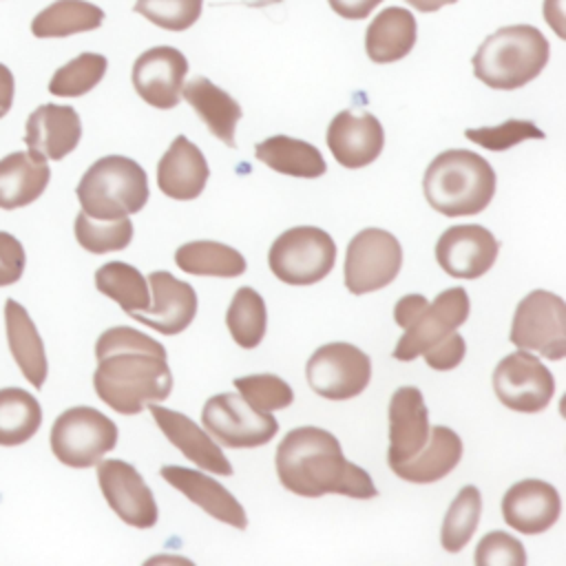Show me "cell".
I'll use <instances>...</instances> for the list:
<instances>
[{
    "label": "cell",
    "mask_w": 566,
    "mask_h": 566,
    "mask_svg": "<svg viewBox=\"0 0 566 566\" xmlns=\"http://www.w3.org/2000/svg\"><path fill=\"white\" fill-rule=\"evenodd\" d=\"M97 369L93 387L102 402L124 416L139 413L148 402L170 396L172 374L166 363V347L135 327L117 325L95 343Z\"/></svg>",
    "instance_id": "1"
},
{
    "label": "cell",
    "mask_w": 566,
    "mask_h": 566,
    "mask_svg": "<svg viewBox=\"0 0 566 566\" xmlns=\"http://www.w3.org/2000/svg\"><path fill=\"white\" fill-rule=\"evenodd\" d=\"M279 482L303 497L340 493L358 500L378 495L371 475L343 455L334 433L318 427H296L276 447Z\"/></svg>",
    "instance_id": "2"
},
{
    "label": "cell",
    "mask_w": 566,
    "mask_h": 566,
    "mask_svg": "<svg viewBox=\"0 0 566 566\" xmlns=\"http://www.w3.org/2000/svg\"><path fill=\"white\" fill-rule=\"evenodd\" d=\"M422 192L429 206L444 217L478 214L495 195V170L478 153L451 148L427 166Z\"/></svg>",
    "instance_id": "3"
},
{
    "label": "cell",
    "mask_w": 566,
    "mask_h": 566,
    "mask_svg": "<svg viewBox=\"0 0 566 566\" xmlns=\"http://www.w3.org/2000/svg\"><path fill=\"white\" fill-rule=\"evenodd\" d=\"M548 40L531 24H511L493 31L478 46L473 75L489 88L513 91L535 80L548 62Z\"/></svg>",
    "instance_id": "4"
},
{
    "label": "cell",
    "mask_w": 566,
    "mask_h": 566,
    "mask_svg": "<svg viewBox=\"0 0 566 566\" xmlns=\"http://www.w3.org/2000/svg\"><path fill=\"white\" fill-rule=\"evenodd\" d=\"M82 212L93 219H119L148 201L146 170L130 157L106 155L88 166L75 188Z\"/></svg>",
    "instance_id": "5"
},
{
    "label": "cell",
    "mask_w": 566,
    "mask_h": 566,
    "mask_svg": "<svg viewBox=\"0 0 566 566\" xmlns=\"http://www.w3.org/2000/svg\"><path fill=\"white\" fill-rule=\"evenodd\" d=\"M268 263L279 281L287 285H312L332 272L336 243L316 226H296L274 239Z\"/></svg>",
    "instance_id": "6"
},
{
    "label": "cell",
    "mask_w": 566,
    "mask_h": 566,
    "mask_svg": "<svg viewBox=\"0 0 566 566\" xmlns=\"http://www.w3.org/2000/svg\"><path fill=\"white\" fill-rule=\"evenodd\" d=\"M117 444V424L93 407H71L51 427L53 455L73 469L97 464Z\"/></svg>",
    "instance_id": "7"
},
{
    "label": "cell",
    "mask_w": 566,
    "mask_h": 566,
    "mask_svg": "<svg viewBox=\"0 0 566 566\" xmlns=\"http://www.w3.org/2000/svg\"><path fill=\"white\" fill-rule=\"evenodd\" d=\"M509 338L524 352L562 360L566 354L564 301L546 290H533L526 294L515 307Z\"/></svg>",
    "instance_id": "8"
},
{
    "label": "cell",
    "mask_w": 566,
    "mask_h": 566,
    "mask_svg": "<svg viewBox=\"0 0 566 566\" xmlns=\"http://www.w3.org/2000/svg\"><path fill=\"white\" fill-rule=\"evenodd\" d=\"M201 422L208 433L230 449H252L268 444L279 422L270 411H259L241 394H217L206 400Z\"/></svg>",
    "instance_id": "9"
},
{
    "label": "cell",
    "mask_w": 566,
    "mask_h": 566,
    "mask_svg": "<svg viewBox=\"0 0 566 566\" xmlns=\"http://www.w3.org/2000/svg\"><path fill=\"white\" fill-rule=\"evenodd\" d=\"M402 265L398 239L380 228H365L347 245L345 285L352 294H367L389 285Z\"/></svg>",
    "instance_id": "10"
},
{
    "label": "cell",
    "mask_w": 566,
    "mask_h": 566,
    "mask_svg": "<svg viewBox=\"0 0 566 566\" xmlns=\"http://www.w3.org/2000/svg\"><path fill=\"white\" fill-rule=\"evenodd\" d=\"M310 387L327 400H349L371 380L369 356L352 343L321 345L305 365Z\"/></svg>",
    "instance_id": "11"
},
{
    "label": "cell",
    "mask_w": 566,
    "mask_h": 566,
    "mask_svg": "<svg viewBox=\"0 0 566 566\" xmlns=\"http://www.w3.org/2000/svg\"><path fill=\"white\" fill-rule=\"evenodd\" d=\"M493 391L504 407L537 413L548 407L555 394V378L533 352L520 349L495 365Z\"/></svg>",
    "instance_id": "12"
},
{
    "label": "cell",
    "mask_w": 566,
    "mask_h": 566,
    "mask_svg": "<svg viewBox=\"0 0 566 566\" xmlns=\"http://www.w3.org/2000/svg\"><path fill=\"white\" fill-rule=\"evenodd\" d=\"M469 318V294L464 287H449L440 292L433 303L405 327V334L394 347L396 360H413L431 345L455 332Z\"/></svg>",
    "instance_id": "13"
},
{
    "label": "cell",
    "mask_w": 566,
    "mask_h": 566,
    "mask_svg": "<svg viewBox=\"0 0 566 566\" xmlns=\"http://www.w3.org/2000/svg\"><path fill=\"white\" fill-rule=\"evenodd\" d=\"M97 482L108 506L122 522L135 528H153L159 509L153 491L139 471L124 460H102L97 464Z\"/></svg>",
    "instance_id": "14"
},
{
    "label": "cell",
    "mask_w": 566,
    "mask_h": 566,
    "mask_svg": "<svg viewBox=\"0 0 566 566\" xmlns=\"http://www.w3.org/2000/svg\"><path fill=\"white\" fill-rule=\"evenodd\" d=\"M497 239L478 223L447 228L436 243L438 265L453 279H478L497 259Z\"/></svg>",
    "instance_id": "15"
},
{
    "label": "cell",
    "mask_w": 566,
    "mask_h": 566,
    "mask_svg": "<svg viewBox=\"0 0 566 566\" xmlns=\"http://www.w3.org/2000/svg\"><path fill=\"white\" fill-rule=\"evenodd\" d=\"M186 55L175 46H153L133 64V86L137 95L155 108H175L181 99Z\"/></svg>",
    "instance_id": "16"
},
{
    "label": "cell",
    "mask_w": 566,
    "mask_h": 566,
    "mask_svg": "<svg viewBox=\"0 0 566 566\" xmlns=\"http://www.w3.org/2000/svg\"><path fill=\"white\" fill-rule=\"evenodd\" d=\"M146 281L153 287V303H148L146 310L133 312L128 316L166 336L184 332L197 314L195 287L166 270L153 272Z\"/></svg>",
    "instance_id": "17"
},
{
    "label": "cell",
    "mask_w": 566,
    "mask_h": 566,
    "mask_svg": "<svg viewBox=\"0 0 566 566\" xmlns=\"http://www.w3.org/2000/svg\"><path fill=\"white\" fill-rule=\"evenodd\" d=\"M327 146L340 166L363 168L382 153L385 130L371 113L347 108L329 122Z\"/></svg>",
    "instance_id": "18"
},
{
    "label": "cell",
    "mask_w": 566,
    "mask_h": 566,
    "mask_svg": "<svg viewBox=\"0 0 566 566\" xmlns=\"http://www.w3.org/2000/svg\"><path fill=\"white\" fill-rule=\"evenodd\" d=\"M562 513V500L553 484L535 478L515 482L502 497L504 522L520 533L537 535L548 531Z\"/></svg>",
    "instance_id": "19"
},
{
    "label": "cell",
    "mask_w": 566,
    "mask_h": 566,
    "mask_svg": "<svg viewBox=\"0 0 566 566\" xmlns=\"http://www.w3.org/2000/svg\"><path fill=\"white\" fill-rule=\"evenodd\" d=\"M429 440V411L418 387H398L389 400V467L411 460Z\"/></svg>",
    "instance_id": "20"
},
{
    "label": "cell",
    "mask_w": 566,
    "mask_h": 566,
    "mask_svg": "<svg viewBox=\"0 0 566 566\" xmlns=\"http://www.w3.org/2000/svg\"><path fill=\"white\" fill-rule=\"evenodd\" d=\"M161 429V433L197 467L212 471L217 475H232V464L226 458V453L219 449V444L208 436L195 420H190L181 411H172L168 407H159V402L146 405Z\"/></svg>",
    "instance_id": "21"
},
{
    "label": "cell",
    "mask_w": 566,
    "mask_h": 566,
    "mask_svg": "<svg viewBox=\"0 0 566 566\" xmlns=\"http://www.w3.org/2000/svg\"><path fill=\"white\" fill-rule=\"evenodd\" d=\"M161 478L214 520L230 524L234 528L248 526V517L241 502L214 478L177 464L161 467Z\"/></svg>",
    "instance_id": "22"
},
{
    "label": "cell",
    "mask_w": 566,
    "mask_h": 566,
    "mask_svg": "<svg viewBox=\"0 0 566 566\" xmlns=\"http://www.w3.org/2000/svg\"><path fill=\"white\" fill-rule=\"evenodd\" d=\"M82 137V122L73 106L42 104L27 119L24 142L31 153L44 159H62L75 150Z\"/></svg>",
    "instance_id": "23"
},
{
    "label": "cell",
    "mask_w": 566,
    "mask_h": 566,
    "mask_svg": "<svg viewBox=\"0 0 566 566\" xmlns=\"http://www.w3.org/2000/svg\"><path fill=\"white\" fill-rule=\"evenodd\" d=\"M208 175L210 168L203 153L186 135H177L157 164L159 190L179 201L197 199L206 188Z\"/></svg>",
    "instance_id": "24"
},
{
    "label": "cell",
    "mask_w": 566,
    "mask_h": 566,
    "mask_svg": "<svg viewBox=\"0 0 566 566\" xmlns=\"http://www.w3.org/2000/svg\"><path fill=\"white\" fill-rule=\"evenodd\" d=\"M46 159L31 150H15L0 159V208L15 210L33 203L49 186Z\"/></svg>",
    "instance_id": "25"
},
{
    "label": "cell",
    "mask_w": 566,
    "mask_h": 566,
    "mask_svg": "<svg viewBox=\"0 0 566 566\" xmlns=\"http://www.w3.org/2000/svg\"><path fill=\"white\" fill-rule=\"evenodd\" d=\"M460 458H462L460 436L444 424H436L429 431L427 444L411 460L394 464L391 471L407 482L429 484L449 475L458 467Z\"/></svg>",
    "instance_id": "26"
},
{
    "label": "cell",
    "mask_w": 566,
    "mask_h": 566,
    "mask_svg": "<svg viewBox=\"0 0 566 566\" xmlns=\"http://www.w3.org/2000/svg\"><path fill=\"white\" fill-rule=\"evenodd\" d=\"M181 95L214 137H219L230 148L237 146L234 128L241 119V106L230 93L199 75L181 86Z\"/></svg>",
    "instance_id": "27"
},
{
    "label": "cell",
    "mask_w": 566,
    "mask_h": 566,
    "mask_svg": "<svg viewBox=\"0 0 566 566\" xmlns=\"http://www.w3.org/2000/svg\"><path fill=\"white\" fill-rule=\"evenodd\" d=\"M4 327H7V343L11 349V356L20 367L22 376L33 387H42L49 371L44 343L29 312L13 298L4 303Z\"/></svg>",
    "instance_id": "28"
},
{
    "label": "cell",
    "mask_w": 566,
    "mask_h": 566,
    "mask_svg": "<svg viewBox=\"0 0 566 566\" xmlns=\"http://www.w3.org/2000/svg\"><path fill=\"white\" fill-rule=\"evenodd\" d=\"M416 44V18L402 7L382 9L365 33V51L371 62L389 64L402 60Z\"/></svg>",
    "instance_id": "29"
},
{
    "label": "cell",
    "mask_w": 566,
    "mask_h": 566,
    "mask_svg": "<svg viewBox=\"0 0 566 566\" xmlns=\"http://www.w3.org/2000/svg\"><path fill=\"white\" fill-rule=\"evenodd\" d=\"M254 155L268 168L290 175L314 179L327 170V164L316 146L287 135H274L254 146Z\"/></svg>",
    "instance_id": "30"
},
{
    "label": "cell",
    "mask_w": 566,
    "mask_h": 566,
    "mask_svg": "<svg viewBox=\"0 0 566 566\" xmlns=\"http://www.w3.org/2000/svg\"><path fill=\"white\" fill-rule=\"evenodd\" d=\"M175 263L186 274L234 279L245 272V259L239 250L219 241H188L177 248Z\"/></svg>",
    "instance_id": "31"
},
{
    "label": "cell",
    "mask_w": 566,
    "mask_h": 566,
    "mask_svg": "<svg viewBox=\"0 0 566 566\" xmlns=\"http://www.w3.org/2000/svg\"><path fill=\"white\" fill-rule=\"evenodd\" d=\"M104 11L86 0H55L31 22L35 38H66L102 27Z\"/></svg>",
    "instance_id": "32"
},
{
    "label": "cell",
    "mask_w": 566,
    "mask_h": 566,
    "mask_svg": "<svg viewBox=\"0 0 566 566\" xmlns=\"http://www.w3.org/2000/svg\"><path fill=\"white\" fill-rule=\"evenodd\" d=\"M42 424V409L35 396L20 387L0 389V447H15L31 440Z\"/></svg>",
    "instance_id": "33"
},
{
    "label": "cell",
    "mask_w": 566,
    "mask_h": 566,
    "mask_svg": "<svg viewBox=\"0 0 566 566\" xmlns=\"http://www.w3.org/2000/svg\"><path fill=\"white\" fill-rule=\"evenodd\" d=\"M95 287L113 298L126 314L146 310L150 303L148 281L135 265L124 261H108L97 268Z\"/></svg>",
    "instance_id": "34"
},
{
    "label": "cell",
    "mask_w": 566,
    "mask_h": 566,
    "mask_svg": "<svg viewBox=\"0 0 566 566\" xmlns=\"http://www.w3.org/2000/svg\"><path fill=\"white\" fill-rule=\"evenodd\" d=\"M226 325L234 343L243 349H254L268 327V310L263 296L254 287H239L226 312Z\"/></svg>",
    "instance_id": "35"
},
{
    "label": "cell",
    "mask_w": 566,
    "mask_h": 566,
    "mask_svg": "<svg viewBox=\"0 0 566 566\" xmlns=\"http://www.w3.org/2000/svg\"><path fill=\"white\" fill-rule=\"evenodd\" d=\"M480 513H482V495L478 486L473 484L462 486L442 520V531H440L442 548L449 553L462 551L478 528Z\"/></svg>",
    "instance_id": "36"
},
{
    "label": "cell",
    "mask_w": 566,
    "mask_h": 566,
    "mask_svg": "<svg viewBox=\"0 0 566 566\" xmlns=\"http://www.w3.org/2000/svg\"><path fill=\"white\" fill-rule=\"evenodd\" d=\"M106 66L108 62L102 53H80L53 73L49 93L57 97H80L102 82Z\"/></svg>",
    "instance_id": "37"
},
{
    "label": "cell",
    "mask_w": 566,
    "mask_h": 566,
    "mask_svg": "<svg viewBox=\"0 0 566 566\" xmlns=\"http://www.w3.org/2000/svg\"><path fill=\"white\" fill-rule=\"evenodd\" d=\"M75 239L93 254L124 250L133 239V223L128 217L93 219L86 212H80L75 217Z\"/></svg>",
    "instance_id": "38"
},
{
    "label": "cell",
    "mask_w": 566,
    "mask_h": 566,
    "mask_svg": "<svg viewBox=\"0 0 566 566\" xmlns=\"http://www.w3.org/2000/svg\"><path fill=\"white\" fill-rule=\"evenodd\" d=\"M234 387L239 394L259 411H274L285 409L294 402L292 387L274 376V374H250L234 378Z\"/></svg>",
    "instance_id": "39"
},
{
    "label": "cell",
    "mask_w": 566,
    "mask_h": 566,
    "mask_svg": "<svg viewBox=\"0 0 566 566\" xmlns=\"http://www.w3.org/2000/svg\"><path fill=\"white\" fill-rule=\"evenodd\" d=\"M203 0H137L135 11L166 31H186L201 15Z\"/></svg>",
    "instance_id": "40"
},
{
    "label": "cell",
    "mask_w": 566,
    "mask_h": 566,
    "mask_svg": "<svg viewBox=\"0 0 566 566\" xmlns=\"http://www.w3.org/2000/svg\"><path fill=\"white\" fill-rule=\"evenodd\" d=\"M464 135L486 150H509L524 139H544V130L528 119H506L497 126L467 128Z\"/></svg>",
    "instance_id": "41"
},
{
    "label": "cell",
    "mask_w": 566,
    "mask_h": 566,
    "mask_svg": "<svg viewBox=\"0 0 566 566\" xmlns=\"http://www.w3.org/2000/svg\"><path fill=\"white\" fill-rule=\"evenodd\" d=\"M475 564L480 566H524L526 553L520 539L504 531L486 533L475 548Z\"/></svg>",
    "instance_id": "42"
},
{
    "label": "cell",
    "mask_w": 566,
    "mask_h": 566,
    "mask_svg": "<svg viewBox=\"0 0 566 566\" xmlns=\"http://www.w3.org/2000/svg\"><path fill=\"white\" fill-rule=\"evenodd\" d=\"M467 354V343L460 334L451 332L449 336H444L442 340H438L436 345H431L427 352H422L420 356H424V363L436 369V371H449L453 367H458L462 363Z\"/></svg>",
    "instance_id": "43"
},
{
    "label": "cell",
    "mask_w": 566,
    "mask_h": 566,
    "mask_svg": "<svg viewBox=\"0 0 566 566\" xmlns=\"http://www.w3.org/2000/svg\"><path fill=\"white\" fill-rule=\"evenodd\" d=\"M27 265V254L22 243L9 234L0 230V287L18 283L22 272Z\"/></svg>",
    "instance_id": "44"
},
{
    "label": "cell",
    "mask_w": 566,
    "mask_h": 566,
    "mask_svg": "<svg viewBox=\"0 0 566 566\" xmlns=\"http://www.w3.org/2000/svg\"><path fill=\"white\" fill-rule=\"evenodd\" d=\"M427 307V298L422 294H407L402 296L396 307H394V318L396 323L405 329L409 323H413L418 318V314Z\"/></svg>",
    "instance_id": "45"
},
{
    "label": "cell",
    "mask_w": 566,
    "mask_h": 566,
    "mask_svg": "<svg viewBox=\"0 0 566 566\" xmlns=\"http://www.w3.org/2000/svg\"><path fill=\"white\" fill-rule=\"evenodd\" d=\"M329 7L347 20H363L367 18L382 0H327Z\"/></svg>",
    "instance_id": "46"
},
{
    "label": "cell",
    "mask_w": 566,
    "mask_h": 566,
    "mask_svg": "<svg viewBox=\"0 0 566 566\" xmlns=\"http://www.w3.org/2000/svg\"><path fill=\"white\" fill-rule=\"evenodd\" d=\"M13 91H15V82H13V73L0 62V117H4L13 104Z\"/></svg>",
    "instance_id": "47"
},
{
    "label": "cell",
    "mask_w": 566,
    "mask_h": 566,
    "mask_svg": "<svg viewBox=\"0 0 566 566\" xmlns=\"http://www.w3.org/2000/svg\"><path fill=\"white\" fill-rule=\"evenodd\" d=\"M413 9L418 11H424V13H431V11H438L442 9L444 4H455L458 0H407Z\"/></svg>",
    "instance_id": "48"
},
{
    "label": "cell",
    "mask_w": 566,
    "mask_h": 566,
    "mask_svg": "<svg viewBox=\"0 0 566 566\" xmlns=\"http://www.w3.org/2000/svg\"><path fill=\"white\" fill-rule=\"evenodd\" d=\"M245 4L250 7H265V4H274V2H281V0H243Z\"/></svg>",
    "instance_id": "49"
}]
</instances>
